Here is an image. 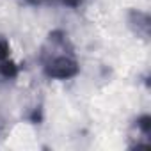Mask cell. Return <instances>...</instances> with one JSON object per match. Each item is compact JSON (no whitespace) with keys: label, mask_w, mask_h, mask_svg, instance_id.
Returning <instances> with one entry per match:
<instances>
[{"label":"cell","mask_w":151,"mask_h":151,"mask_svg":"<svg viewBox=\"0 0 151 151\" xmlns=\"http://www.w3.org/2000/svg\"><path fill=\"white\" fill-rule=\"evenodd\" d=\"M128 27L132 29V32L142 39L149 37L151 32V18L147 13L139 11V9H132L128 13Z\"/></svg>","instance_id":"obj_2"},{"label":"cell","mask_w":151,"mask_h":151,"mask_svg":"<svg viewBox=\"0 0 151 151\" xmlns=\"http://www.w3.org/2000/svg\"><path fill=\"white\" fill-rule=\"evenodd\" d=\"M11 57V46H9V41L6 37L0 36V62L6 60Z\"/></svg>","instance_id":"obj_4"},{"label":"cell","mask_w":151,"mask_h":151,"mask_svg":"<svg viewBox=\"0 0 151 151\" xmlns=\"http://www.w3.org/2000/svg\"><path fill=\"white\" fill-rule=\"evenodd\" d=\"M39 59L48 78L69 80L80 73V64L75 55V48L69 41V36L60 29H55L46 36L41 46Z\"/></svg>","instance_id":"obj_1"},{"label":"cell","mask_w":151,"mask_h":151,"mask_svg":"<svg viewBox=\"0 0 151 151\" xmlns=\"http://www.w3.org/2000/svg\"><path fill=\"white\" fill-rule=\"evenodd\" d=\"M60 2L68 7H73V9H77L80 4H82V0H60Z\"/></svg>","instance_id":"obj_6"},{"label":"cell","mask_w":151,"mask_h":151,"mask_svg":"<svg viewBox=\"0 0 151 151\" xmlns=\"http://www.w3.org/2000/svg\"><path fill=\"white\" fill-rule=\"evenodd\" d=\"M41 119H43L41 107H37V109H34V112H32V116H30V121H32L34 124H39V123H41Z\"/></svg>","instance_id":"obj_5"},{"label":"cell","mask_w":151,"mask_h":151,"mask_svg":"<svg viewBox=\"0 0 151 151\" xmlns=\"http://www.w3.org/2000/svg\"><path fill=\"white\" fill-rule=\"evenodd\" d=\"M27 2H30V4H39V2H43V0H27Z\"/></svg>","instance_id":"obj_7"},{"label":"cell","mask_w":151,"mask_h":151,"mask_svg":"<svg viewBox=\"0 0 151 151\" xmlns=\"http://www.w3.org/2000/svg\"><path fill=\"white\" fill-rule=\"evenodd\" d=\"M18 64L9 57L6 60L0 62V77H4V78H16L18 77Z\"/></svg>","instance_id":"obj_3"}]
</instances>
